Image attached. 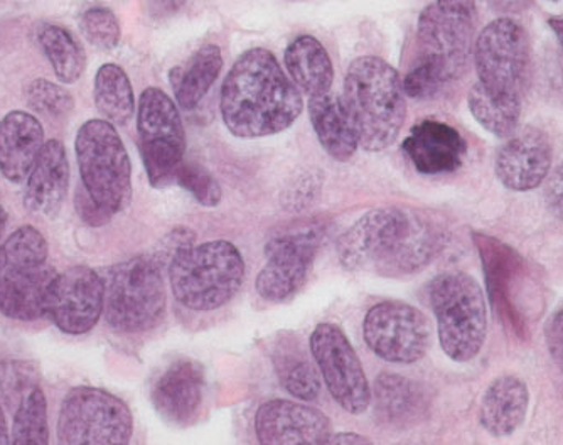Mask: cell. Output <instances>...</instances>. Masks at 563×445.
I'll return each mask as SVG.
<instances>
[{
    "mask_svg": "<svg viewBox=\"0 0 563 445\" xmlns=\"http://www.w3.org/2000/svg\"><path fill=\"white\" fill-rule=\"evenodd\" d=\"M137 131L152 188L173 186L185 164L186 134L181 113L166 91L156 87L142 91Z\"/></svg>",
    "mask_w": 563,
    "mask_h": 445,
    "instance_id": "10",
    "label": "cell"
},
{
    "mask_svg": "<svg viewBox=\"0 0 563 445\" xmlns=\"http://www.w3.org/2000/svg\"><path fill=\"white\" fill-rule=\"evenodd\" d=\"M311 353L338 405L353 415L366 412L372 403V390L346 334L334 324H319L311 336Z\"/></svg>",
    "mask_w": 563,
    "mask_h": 445,
    "instance_id": "13",
    "label": "cell"
},
{
    "mask_svg": "<svg viewBox=\"0 0 563 445\" xmlns=\"http://www.w3.org/2000/svg\"><path fill=\"white\" fill-rule=\"evenodd\" d=\"M375 416L391 429L416 425L427 415L426 391L416 381L395 374H382L375 383Z\"/></svg>",
    "mask_w": 563,
    "mask_h": 445,
    "instance_id": "24",
    "label": "cell"
},
{
    "mask_svg": "<svg viewBox=\"0 0 563 445\" xmlns=\"http://www.w3.org/2000/svg\"><path fill=\"white\" fill-rule=\"evenodd\" d=\"M545 341L553 363L563 371V309L549 319L545 326Z\"/></svg>",
    "mask_w": 563,
    "mask_h": 445,
    "instance_id": "41",
    "label": "cell"
},
{
    "mask_svg": "<svg viewBox=\"0 0 563 445\" xmlns=\"http://www.w3.org/2000/svg\"><path fill=\"white\" fill-rule=\"evenodd\" d=\"M477 84L496 98L521 100L530 71V40L520 22L499 18L481 31L474 44Z\"/></svg>",
    "mask_w": 563,
    "mask_h": 445,
    "instance_id": "11",
    "label": "cell"
},
{
    "mask_svg": "<svg viewBox=\"0 0 563 445\" xmlns=\"http://www.w3.org/2000/svg\"><path fill=\"white\" fill-rule=\"evenodd\" d=\"M309 119L319 144L334 160L347 163L357 148L356 132L344 109L343 98L331 91L309 100Z\"/></svg>",
    "mask_w": 563,
    "mask_h": 445,
    "instance_id": "25",
    "label": "cell"
},
{
    "mask_svg": "<svg viewBox=\"0 0 563 445\" xmlns=\"http://www.w3.org/2000/svg\"><path fill=\"white\" fill-rule=\"evenodd\" d=\"M245 279V262L233 243L191 245L169 264L170 289L179 304L208 312L232 301Z\"/></svg>",
    "mask_w": 563,
    "mask_h": 445,
    "instance_id": "4",
    "label": "cell"
},
{
    "mask_svg": "<svg viewBox=\"0 0 563 445\" xmlns=\"http://www.w3.org/2000/svg\"><path fill=\"white\" fill-rule=\"evenodd\" d=\"M325 445H375L365 435L354 434V432H340V434H331Z\"/></svg>",
    "mask_w": 563,
    "mask_h": 445,
    "instance_id": "44",
    "label": "cell"
},
{
    "mask_svg": "<svg viewBox=\"0 0 563 445\" xmlns=\"http://www.w3.org/2000/svg\"><path fill=\"white\" fill-rule=\"evenodd\" d=\"M36 41L62 84L73 85L80 80L87 68V53L66 27L43 22L37 26Z\"/></svg>",
    "mask_w": 563,
    "mask_h": 445,
    "instance_id": "28",
    "label": "cell"
},
{
    "mask_svg": "<svg viewBox=\"0 0 563 445\" xmlns=\"http://www.w3.org/2000/svg\"><path fill=\"white\" fill-rule=\"evenodd\" d=\"M44 131L31 113L14 110L0 122V173L8 181L24 182L43 151Z\"/></svg>",
    "mask_w": 563,
    "mask_h": 445,
    "instance_id": "21",
    "label": "cell"
},
{
    "mask_svg": "<svg viewBox=\"0 0 563 445\" xmlns=\"http://www.w3.org/2000/svg\"><path fill=\"white\" fill-rule=\"evenodd\" d=\"M343 103L357 144L382 153L400 137L407 119L404 81L394 66L376 56H362L347 66Z\"/></svg>",
    "mask_w": 563,
    "mask_h": 445,
    "instance_id": "3",
    "label": "cell"
},
{
    "mask_svg": "<svg viewBox=\"0 0 563 445\" xmlns=\"http://www.w3.org/2000/svg\"><path fill=\"white\" fill-rule=\"evenodd\" d=\"M471 113L481 127L499 138H508L518 131L521 116V100L496 98L476 84L467 97Z\"/></svg>",
    "mask_w": 563,
    "mask_h": 445,
    "instance_id": "31",
    "label": "cell"
},
{
    "mask_svg": "<svg viewBox=\"0 0 563 445\" xmlns=\"http://www.w3.org/2000/svg\"><path fill=\"white\" fill-rule=\"evenodd\" d=\"M401 151L413 169L423 176L451 175L461 169L467 156L466 141L457 129L435 119L413 125Z\"/></svg>",
    "mask_w": 563,
    "mask_h": 445,
    "instance_id": "19",
    "label": "cell"
},
{
    "mask_svg": "<svg viewBox=\"0 0 563 445\" xmlns=\"http://www.w3.org/2000/svg\"><path fill=\"white\" fill-rule=\"evenodd\" d=\"M363 334L368 348L378 358L398 365L422 359L432 341L426 314L400 301L379 302L369 309L363 323Z\"/></svg>",
    "mask_w": 563,
    "mask_h": 445,
    "instance_id": "12",
    "label": "cell"
},
{
    "mask_svg": "<svg viewBox=\"0 0 563 445\" xmlns=\"http://www.w3.org/2000/svg\"><path fill=\"white\" fill-rule=\"evenodd\" d=\"M95 105L107 122L125 125L135 112V94L131 80L120 66L107 63L95 77Z\"/></svg>",
    "mask_w": 563,
    "mask_h": 445,
    "instance_id": "29",
    "label": "cell"
},
{
    "mask_svg": "<svg viewBox=\"0 0 563 445\" xmlns=\"http://www.w3.org/2000/svg\"><path fill=\"white\" fill-rule=\"evenodd\" d=\"M287 71L294 85L309 97L331 91L334 68L325 47L312 36H299L287 46L284 55Z\"/></svg>",
    "mask_w": 563,
    "mask_h": 445,
    "instance_id": "26",
    "label": "cell"
},
{
    "mask_svg": "<svg viewBox=\"0 0 563 445\" xmlns=\"http://www.w3.org/2000/svg\"><path fill=\"white\" fill-rule=\"evenodd\" d=\"M552 159L549 135L537 127H525L515 132L496 154V178L511 191H531L549 178Z\"/></svg>",
    "mask_w": 563,
    "mask_h": 445,
    "instance_id": "17",
    "label": "cell"
},
{
    "mask_svg": "<svg viewBox=\"0 0 563 445\" xmlns=\"http://www.w3.org/2000/svg\"><path fill=\"white\" fill-rule=\"evenodd\" d=\"M75 151L91 200L112 216L125 210L132 200V166L115 125L88 120L76 134Z\"/></svg>",
    "mask_w": 563,
    "mask_h": 445,
    "instance_id": "7",
    "label": "cell"
},
{
    "mask_svg": "<svg viewBox=\"0 0 563 445\" xmlns=\"http://www.w3.org/2000/svg\"><path fill=\"white\" fill-rule=\"evenodd\" d=\"M107 323L120 333H144L161 323L166 312V289L159 264L154 258L135 257L113 265L106 274Z\"/></svg>",
    "mask_w": 563,
    "mask_h": 445,
    "instance_id": "8",
    "label": "cell"
},
{
    "mask_svg": "<svg viewBox=\"0 0 563 445\" xmlns=\"http://www.w3.org/2000/svg\"><path fill=\"white\" fill-rule=\"evenodd\" d=\"M30 380H34L33 371L21 363L4 366V371L0 375V390L9 405H15V410L21 405L25 394H30L37 387L36 381Z\"/></svg>",
    "mask_w": 563,
    "mask_h": 445,
    "instance_id": "37",
    "label": "cell"
},
{
    "mask_svg": "<svg viewBox=\"0 0 563 445\" xmlns=\"http://www.w3.org/2000/svg\"><path fill=\"white\" fill-rule=\"evenodd\" d=\"M321 243V229L287 233L267 243V264L257 279V292L265 301H287L303 286Z\"/></svg>",
    "mask_w": 563,
    "mask_h": 445,
    "instance_id": "14",
    "label": "cell"
},
{
    "mask_svg": "<svg viewBox=\"0 0 563 445\" xmlns=\"http://www.w3.org/2000/svg\"><path fill=\"white\" fill-rule=\"evenodd\" d=\"M261 445H325L331 437L328 416L290 400H271L255 416Z\"/></svg>",
    "mask_w": 563,
    "mask_h": 445,
    "instance_id": "18",
    "label": "cell"
},
{
    "mask_svg": "<svg viewBox=\"0 0 563 445\" xmlns=\"http://www.w3.org/2000/svg\"><path fill=\"white\" fill-rule=\"evenodd\" d=\"M205 393V369L195 359L181 358L170 363L154 381L151 399L167 424L185 429L201 416Z\"/></svg>",
    "mask_w": 563,
    "mask_h": 445,
    "instance_id": "16",
    "label": "cell"
},
{
    "mask_svg": "<svg viewBox=\"0 0 563 445\" xmlns=\"http://www.w3.org/2000/svg\"><path fill=\"white\" fill-rule=\"evenodd\" d=\"M476 27V0H435L417 22V63L432 68L451 87L473 62Z\"/></svg>",
    "mask_w": 563,
    "mask_h": 445,
    "instance_id": "6",
    "label": "cell"
},
{
    "mask_svg": "<svg viewBox=\"0 0 563 445\" xmlns=\"http://www.w3.org/2000/svg\"><path fill=\"white\" fill-rule=\"evenodd\" d=\"M429 301L445 355L457 363L476 358L488 333V308L479 283L464 271H444L429 283Z\"/></svg>",
    "mask_w": 563,
    "mask_h": 445,
    "instance_id": "5",
    "label": "cell"
},
{
    "mask_svg": "<svg viewBox=\"0 0 563 445\" xmlns=\"http://www.w3.org/2000/svg\"><path fill=\"white\" fill-rule=\"evenodd\" d=\"M0 445H11L8 420H5L4 412H2V407H0Z\"/></svg>",
    "mask_w": 563,
    "mask_h": 445,
    "instance_id": "46",
    "label": "cell"
},
{
    "mask_svg": "<svg viewBox=\"0 0 563 445\" xmlns=\"http://www.w3.org/2000/svg\"><path fill=\"white\" fill-rule=\"evenodd\" d=\"M25 100L33 112L46 119H66L75 109L71 93L44 78L31 81L30 87L25 88Z\"/></svg>",
    "mask_w": 563,
    "mask_h": 445,
    "instance_id": "34",
    "label": "cell"
},
{
    "mask_svg": "<svg viewBox=\"0 0 563 445\" xmlns=\"http://www.w3.org/2000/svg\"><path fill=\"white\" fill-rule=\"evenodd\" d=\"M272 361L278 381L290 394L303 402L318 399L321 393V378L299 344L282 341L272 355Z\"/></svg>",
    "mask_w": 563,
    "mask_h": 445,
    "instance_id": "30",
    "label": "cell"
},
{
    "mask_svg": "<svg viewBox=\"0 0 563 445\" xmlns=\"http://www.w3.org/2000/svg\"><path fill=\"white\" fill-rule=\"evenodd\" d=\"M220 110L224 127L235 137H268L292 127L303 100L274 53L253 47L224 78Z\"/></svg>",
    "mask_w": 563,
    "mask_h": 445,
    "instance_id": "2",
    "label": "cell"
},
{
    "mask_svg": "<svg viewBox=\"0 0 563 445\" xmlns=\"http://www.w3.org/2000/svg\"><path fill=\"white\" fill-rule=\"evenodd\" d=\"M0 255L5 270L41 267L46 264L47 242L43 233L37 232L34 226H21L0 246Z\"/></svg>",
    "mask_w": 563,
    "mask_h": 445,
    "instance_id": "33",
    "label": "cell"
},
{
    "mask_svg": "<svg viewBox=\"0 0 563 445\" xmlns=\"http://www.w3.org/2000/svg\"><path fill=\"white\" fill-rule=\"evenodd\" d=\"M5 221H8V214H5L4 208L0 204V235L4 232Z\"/></svg>",
    "mask_w": 563,
    "mask_h": 445,
    "instance_id": "47",
    "label": "cell"
},
{
    "mask_svg": "<svg viewBox=\"0 0 563 445\" xmlns=\"http://www.w3.org/2000/svg\"><path fill=\"white\" fill-rule=\"evenodd\" d=\"M5 270L4 260H2V255H0V274Z\"/></svg>",
    "mask_w": 563,
    "mask_h": 445,
    "instance_id": "48",
    "label": "cell"
},
{
    "mask_svg": "<svg viewBox=\"0 0 563 445\" xmlns=\"http://www.w3.org/2000/svg\"><path fill=\"white\" fill-rule=\"evenodd\" d=\"M552 2H556V0H552Z\"/></svg>",
    "mask_w": 563,
    "mask_h": 445,
    "instance_id": "49",
    "label": "cell"
},
{
    "mask_svg": "<svg viewBox=\"0 0 563 445\" xmlns=\"http://www.w3.org/2000/svg\"><path fill=\"white\" fill-rule=\"evenodd\" d=\"M69 186V163L65 145L59 141L44 144L27 185L24 207L37 216L56 218L62 211Z\"/></svg>",
    "mask_w": 563,
    "mask_h": 445,
    "instance_id": "20",
    "label": "cell"
},
{
    "mask_svg": "<svg viewBox=\"0 0 563 445\" xmlns=\"http://www.w3.org/2000/svg\"><path fill=\"white\" fill-rule=\"evenodd\" d=\"M489 8L495 9L496 12L503 14H517V12L525 11L530 4V0H486Z\"/></svg>",
    "mask_w": 563,
    "mask_h": 445,
    "instance_id": "43",
    "label": "cell"
},
{
    "mask_svg": "<svg viewBox=\"0 0 563 445\" xmlns=\"http://www.w3.org/2000/svg\"><path fill=\"white\" fill-rule=\"evenodd\" d=\"M80 30L88 43L101 52H113L122 37L119 19L107 8H90L81 12Z\"/></svg>",
    "mask_w": 563,
    "mask_h": 445,
    "instance_id": "35",
    "label": "cell"
},
{
    "mask_svg": "<svg viewBox=\"0 0 563 445\" xmlns=\"http://www.w3.org/2000/svg\"><path fill=\"white\" fill-rule=\"evenodd\" d=\"M530 391L521 378H496L481 400L479 422L493 437H508L523 425L527 419Z\"/></svg>",
    "mask_w": 563,
    "mask_h": 445,
    "instance_id": "23",
    "label": "cell"
},
{
    "mask_svg": "<svg viewBox=\"0 0 563 445\" xmlns=\"http://www.w3.org/2000/svg\"><path fill=\"white\" fill-rule=\"evenodd\" d=\"M46 264L34 268H8L0 274V314L15 321H36L47 314V297L56 279Z\"/></svg>",
    "mask_w": 563,
    "mask_h": 445,
    "instance_id": "22",
    "label": "cell"
},
{
    "mask_svg": "<svg viewBox=\"0 0 563 445\" xmlns=\"http://www.w3.org/2000/svg\"><path fill=\"white\" fill-rule=\"evenodd\" d=\"M321 186L322 179L318 170H307L296 179L292 186L287 188L286 194H284V204L290 211H300L311 207Z\"/></svg>",
    "mask_w": 563,
    "mask_h": 445,
    "instance_id": "38",
    "label": "cell"
},
{
    "mask_svg": "<svg viewBox=\"0 0 563 445\" xmlns=\"http://www.w3.org/2000/svg\"><path fill=\"white\" fill-rule=\"evenodd\" d=\"M134 419L125 402L93 387H76L59 409L58 445H129Z\"/></svg>",
    "mask_w": 563,
    "mask_h": 445,
    "instance_id": "9",
    "label": "cell"
},
{
    "mask_svg": "<svg viewBox=\"0 0 563 445\" xmlns=\"http://www.w3.org/2000/svg\"><path fill=\"white\" fill-rule=\"evenodd\" d=\"M223 68V56L217 44H207L188 59L186 65L170 69V88L176 94L177 105L192 110L207 97Z\"/></svg>",
    "mask_w": 563,
    "mask_h": 445,
    "instance_id": "27",
    "label": "cell"
},
{
    "mask_svg": "<svg viewBox=\"0 0 563 445\" xmlns=\"http://www.w3.org/2000/svg\"><path fill=\"white\" fill-rule=\"evenodd\" d=\"M549 26L550 30L553 31V34H555L556 41H559L563 49V18L549 19Z\"/></svg>",
    "mask_w": 563,
    "mask_h": 445,
    "instance_id": "45",
    "label": "cell"
},
{
    "mask_svg": "<svg viewBox=\"0 0 563 445\" xmlns=\"http://www.w3.org/2000/svg\"><path fill=\"white\" fill-rule=\"evenodd\" d=\"M106 289L101 274L85 265L62 271L47 297V315L66 334L93 330L103 314Z\"/></svg>",
    "mask_w": 563,
    "mask_h": 445,
    "instance_id": "15",
    "label": "cell"
},
{
    "mask_svg": "<svg viewBox=\"0 0 563 445\" xmlns=\"http://www.w3.org/2000/svg\"><path fill=\"white\" fill-rule=\"evenodd\" d=\"M185 2L186 0H147L148 14L157 21H164L181 11Z\"/></svg>",
    "mask_w": 563,
    "mask_h": 445,
    "instance_id": "42",
    "label": "cell"
},
{
    "mask_svg": "<svg viewBox=\"0 0 563 445\" xmlns=\"http://www.w3.org/2000/svg\"><path fill=\"white\" fill-rule=\"evenodd\" d=\"M444 246L438 221L410 208L368 211L341 236L338 255L346 270L383 277L419 274Z\"/></svg>",
    "mask_w": 563,
    "mask_h": 445,
    "instance_id": "1",
    "label": "cell"
},
{
    "mask_svg": "<svg viewBox=\"0 0 563 445\" xmlns=\"http://www.w3.org/2000/svg\"><path fill=\"white\" fill-rule=\"evenodd\" d=\"M545 204L552 216L563 221V160L547 178Z\"/></svg>",
    "mask_w": 563,
    "mask_h": 445,
    "instance_id": "40",
    "label": "cell"
},
{
    "mask_svg": "<svg viewBox=\"0 0 563 445\" xmlns=\"http://www.w3.org/2000/svg\"><path fill=\"white\" fill-rule=\"evenodd\" d=\"M174 185L181 186L186 191L191 192L192 198L198 201L199 204L207 208H214L220 204L221 186L220 182L214 179L210 170L207 167H202L201 164L185 163L177 173L176 182Z\"/></svg>",
    "mask_w": 563,
    "mask_h": 445,
    "instance_id": "36",
    "label": "cell"
},
{
    "mask_svg": "<svg viewBox=\"0 0 563 445\" xmlns=\"http://www.w3.org/2000/svg\"><path fill=\"white\" fill-rule=\"evenodd\" d=\"M12 445H49L46 394L40 387L25 394L15 410Z\"/></svg>",
    "mask_w": 563,
    "mask_h": 445,
    "instance_id": "32",
    "label": "cell"
},
{
    "mask_svg": "<svg viewBox=\"0 0 563 445\" xmlns=\"http://www.w3.org/2000/svg\"><path fill=\"white\" fill-rule=\"evenodd\" d=\"M75 207L78 214H80L81 220L90 226L107 225L110 218H112V214L107 213L103 208L98 207V204L91 200V196L85 191V188L76 191Z\"/></svg>",
    "mask_w": 563,
    "mask_h": 445,
    "instance_id": "39",
    "label": "cell"
}]
</instances>
